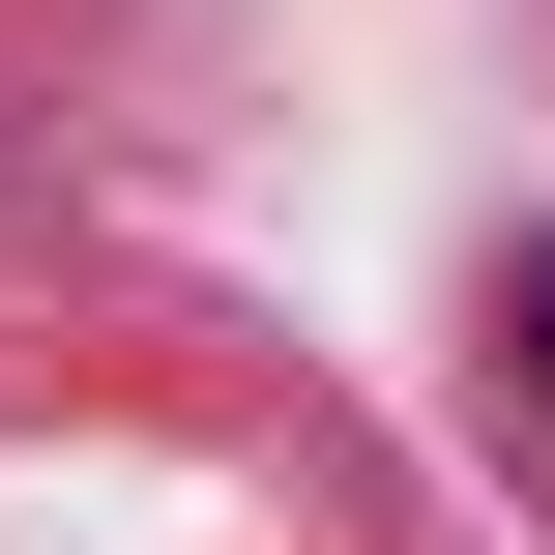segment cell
Masks as SVG:
<instances>
[{
	"label": "cell",
	"instance_id": "1",
	"mask_svg": "<svg viewBox=\"0 0 555 555\" xmlns=\"http://www.w3.org/2000/svg\"><path fill=\"white\" fill-rule=\"evenodd\" d=\"M498 351H527V439H555V234L498 263Z\"/></svg>",
	"mask_w": 555,
	"mask_h": 555
}]
</instances>
